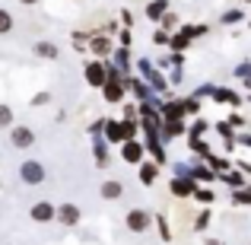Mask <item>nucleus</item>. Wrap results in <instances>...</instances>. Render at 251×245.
I'll return each mask as SVG.
<instances>
[{"label": "nucleus", "instance_id": "obj_1", "mask_svg": "<svg viewBox=\"0 0 251 245\" xmlns=\"http://www.w3.org/2000/svg\"><path fill=\"white\" fill-rule=\"evenodd\" d=\"M137 137V121H108L105 124V140L108 143H124Z\"/></svg>", "mask_w": 251, "mask_h": 245}, {"label": "nucleus", "instance_id": "obj_2", "mask_svg": "<svg viewBox=\"0 0 251 245\" xmlns=\"http://www.w3.org/2000/svg\"><path fill=\"white\" fill-rule=\"evenodd\" d=\"M19 178H23V185L35 188V185H45V178H48V169H45L38 160H23V163H19Z\"/></svg>", "mask_w": 251, "mask_h": 245}, {"label": "nucleus", "instance_id": "obj_3", "mask_svg": "<svg viewBox=\"0 0 251 245\" xmlns=\"http://www.w3.org/2000/svg\"><path fill=\"white\" fill-rule=\"evenodd\" d=\"M137 70H140L143 80L153 86V92H166L169 86H172V83H169V77H166V74H159V70H156L153 64L147 61V57H140V61H137Z\"/></svg>", "mask_w": 251, "mask_h": 245}, {"label": "nucleus", "instance_id": "obj_4", "mask_svg": "<svg viewBox=\"0 0 251 245\" xmlns=\"http://www.w3.org/2000/svg\"><path fill=\"white\" fill-rule=\"evenodd\" d=\"M83 80L89 83L92 89H102V86L108 83V70H105V61H102V57H92V61H86Z\"/></svg>", "mask_w": 251, "mask_h": 245}, {"label": "nucleus", "instance_id": "obj_5", "mask_svg": "<svg viewBox=\"0 0 251 245\" xmlns=\"http://www.w3.org/2000/svg\"><path fill=\"white\" fill-rule=\"evenodd\" d=\"M124 223H127L130 233H147V229L153 226V214H150L147 207H134V210H127Z\"/></svg>", "mask_w": 251, "mask_h": 245}, {"label": "nucleus", "instance_id": "obj_6", "mask_svg": "<svg viewBox=\"0 0 251 245\" xmlns=\"http://www.w3.org/2000/svg\"><path fill=\"white\" fill-rule=\"evenodd\" d=\"M121 160L130 163V165H140L143 160H147V143H140L134 137V140H124L121 143Z\"/></svg>", "mask_w": 251, "mask_h": 245}, {"label": "nucleus", "instance_id": "obj_7", "mask_svg": "<svg viewBox=\"0 0 251 245\" xmlns=\"http://www.w3.org/2000/svg\"><path fill=\"white\" fill-rule=\"evenodd\" d=\"M127 89H130V86H127V77H124V80H108V83L102 86V99L108 105H118V102H124Z\"/></svg>", "mask_w": 251, "mask_h": 245}, {"label": "nucleus", "instance_id": "obj_8", "mask_svg": "<svg viewBox=\"0 0 251 245\" xmlns=\"http://www.w3.org/2000/svg\"><path fill=\"white\" fill-rule=\"evenodd\" d=\"M10 143L16 150H29L32 143H35V131H32L29 124H13L10 128Z\"/></svg>", "mask_w": 251, "mask_h": 245}, {"label": "nucleus", "instance_id": "obj_9", "mask_svg": "<svg viewBox=\"0 0 251 245\" xmlns=\"http://www.w3.org/2000/svg\"><path fill=\"white\" fill-rule=\"evenodd\" d=\"M169 191H172L175 197H194V191H197V178H194V175H172Z\"/></svg>", "mask_w": 251, "mask_h": 245}, {"label": "nucleus", "instance_id": "obj_10", "mask_svg": "<svg viewBox=\"0 0 251 245\" xmlns=\"http://www.w3.org/2000/svg\"><path fill=\"white\" fill-rule=\"evenodd\" d=\"M29 217H32L35 223H51V220H57V207H54L51 201H35V204L29 207Z\"/></svg>", "mask_w": 251, "mask_h": 245}, {"label": "nucleus", "instance_id": "obj_11", "mask_svg": "<svg viewBox=\"0 0 251 245\" xmlns=\"http://www.w3.org/2000/svg\"><path fill=\"white\" fill-rule=\"evenodd\" d=\"M89 51L96 57H102V61H108L111 54H115V48H111V38L108 35H92L89 38Z\"/></svg>", "mask_w": 251, "mask_h": 245}, {"label": "nucleus", "instance_id": "obj_12", "mask_svg": "<svg viewBox=\"0 0 251 245\" xmlns=\"http://www.w3.org/2000/svg\"><path fill=\"white\" fill-rule=\"evenodd\" d=\"M172 10V3L169 0H150L147 6H143V16L150 19V23H162V16Z\"/></svg>", "mask_w": 251, "mask_h": 245}, {"label": "nucleus", "instance_id": "obj_13", "mask_svg": "<svg viewBox=\"0 0 251 245\" xmlns=\"http://www.w3.org/2000/svg\"><path fill=\"white\" fill-rule=\"evenodd\" d=\"M162 118L166 121H181L184 118V99H169V102H162Z\"/></svg>", "mask_w": 251, "mask_h": 245}, {"label": "nucleus", "instance_id": "obj_14", "mask_svg": "<svg viewBox=\"0 0 251 245\" xmlns=\"http://www.w3.org/2000/svg\"><path fill=\"white\" fill-rule=\"evenodd\" d=\"M32 54L42 57V61H57V57H61V48H57L54 42H35L32 45Z\"/></svg>", "mask_w": 251, "mask_h": 245}, {"label": "nucleus", "instance_id": "obj_15", "mask_svg": "<svg viewBox=\"0 0 251 245\" xmlns=\"http://www.w3.org/2000/svg\"><path fill=\"white\" fill-rule=\"evenodd\" d=\"M99 194H102V201H118V197L124 194V182H118V178H108V182L99 185Z\"/></svg>", "mask_w": 251, "mask_h": 245}, {"label": "nucleus", "instance_id": "obj_16", "mask_svg": "<svg viewBox=\"0 0 251 245\" xmlns=\"http://www.w3.org/2000/svg\"><path fill=\"white\" fill-rule=\"evenodd\" d=\"M127 86H130V92H134V96L140 99V102H143V99H153V96H156L153 86L143 80V77H127Z\"/></svg>", "mask_w": 251, "mask_h": 245}, {"label": "nucleus", "instance_id": "obj_17", "mask_svg": "<svg viewBox=\"0 0 251 245\" xmlns=\"http://www.w3.org/2000/svg\"><path fill=\"white\" fill-rule=\"evenodd\" d=\"M57 223L76 226V223H80V207H76V204H61V207H57Z\"/></svg>", "mask_w": 251, "mask_h": 245}, {"label": "nucleus", "instance_id": "obj_18", "mask_svg": "<svg viewBox=\"0 0 251 245\" xmlns=\"http://www.w3.org/2000/svg\"><path fill=\"white\" fill-rule=\"evenodd\" d=\"M213 99L220 105H232V109H239V105H242V96L235 89H226V86H216V89H213Z\"/></svg>", "mask_w": 251, "mask_h": 245}, {"label": "nucleus", "instance_id": "obj_19", "mask_svg": "<svg viewBox=\"0 0 251 245\" xmlns=\"http://www.w3.org/2000/svg\"><path fill=\"white\" fill-rule=\"evenodd\" d=\"M147 150L153 153V163H159V165H166V150H162V137L159 134H147Z\"/></svg>", "mask_w": 251, "mask_h": 245}, {"label": "nucleus", "instance_id": "obj_20", "mask_svg": "<svg viewBox=\"0 0 251 245\" xmlns=\"http://www.w3.org/2000/svg\"><path fill=\"white\" fill-rule=\"evenodd\" d=\"M156 178H159V163L143 160V163H140V185H153Z\"/></svg>", "mask_w": 251, "mask_h": 245}, {"label": "nucleus", "instance_id": "obj_21", "mask_svg": "<svg viewBox=\"0 0 251 245\" xmlns=\"http://www.w3.org/2000/svg\"><path fill=\"white\" fill-rule=\"evenodd\" d=\"M220 182H226L232 191H239V188H245V185H248V182H245V172H242V169H229V172H223Z\"/></svg>", "mask_w": 251, "mask_h": 245}, {"label": "nucleus", "instance_id": "obj_22", "mask_svg": "<svg viewBox=\"0 0 251 245\" xmlns=\"http://www.w3.org/2000/svg\"><path fill=\"white\" fill-rule=\"evenodd\" d=\"M188 134V128H184V121H162V140H175V137Z\"/></svg>", "mask_w": 251, "mask_h": 245}, {"label": "nucleus", "instance_id": "obj_23", "mask_svg": "<svg viewBox=\"0 0 251 245\" xmlns=\"http://www.w3.org/2000/svg\"><path fill=\"white\" fill-rule=\"evenodd\" d=\"M191 175H194L197 182H216V178H220V172H213L207 163H197V165H191Z\"/></svg>", "mask_w": 251, "mask_h": 245}, {"label": "nucleus", "instance_id": "obj_24", "mask_svg": "<svg viewBox=\"0 0 251 245\" xmlns=\"http://www.w3.org/2000/svg\"><path fill=\"white\" fill-rule=\"evenodd\" d=\"M92 153H96V165H99V169L111 165V156H108V147H105V140H99V137H96V143H92Z\"/></svg>", "mask_w": 251, "mask_h": 245}, {"label": "nucleus", "instance_id": "obj_25", "mask_svg": "<svg viewBox=\"0 0 251 245\" xmlns=\"http://www.w3.org/2000/svg\"><path fill=\"white\" fill-rule=\"evenodd\" d=\"M203 163H207L213 172H220V175H223V172H229V169H232V160H229V156H213V153H210Z\"/></svg>", "mask_w": 251, "mask_h": 245}, {"label": "nucleus", "instance_id": "obj_26", "mask_svg": "<svg viewBox=\"0 0 251 245\" xmlns=\"http://www.w3.org/2000/svg\"><path fill=\"white\" fill-rule=\"evenodd\" d=\"M191 42H194V38H191V35H184V32H172L169 48H172V51H181V54H184V51L191 48Z\"/></svg>", "mask_w": 251, "mask_h": 245}, {"label": "nucleus", "instance_id": "obj_27", "mask_svg": "<svg viewBox=\"0 0 251 245\" xmlns=\"http://www.w3.org/2000/svg\"><path fill=\"white\" fill-rule=\"evenodd\" d=\"M111 61H115L118 67L124 70V77H127V70H130V48H124V45H121V48H115V54H111Z\"/></svg>", "mask_w": 251, "mask_h": 245}, {"label": "nucleus", "instance_id": "obj_28", "mask_svg": "<svg viewBox=\"0 0 251 245\" xmlns=\"http://www.w3.org/2000/svg\"><path fill=\"white\" fill-rule=\"evenodd\" d=\"M232 204H235V207H251V185L232 191Z\"/></svg>", "mask_w": 251, "mask_h": 245}, {"label": "nucleus", "instance_id": "obj_29", "mask_svg": "<svg viewBox=\"0 0 251 245\" xmlns=\"http://www.w3.org/2000/svg\"><path fill=\"white\" fill-rule=\"evenodd\" d=\"M242 16H245V13H242L239 6H232V10H223L220 23H223V26H235V23H242Z\"/></svg>", "mask_w": 251, "mask_h": 245}, {"label": "nucleus", "instance_id": "obj_30", "mask_svg": "<svg viewBox=\"0 0 251 245\" xmlns=\"http://www.w3.org/2000/svg\"><path fill=\"white\" fill-rule=\"evenodd\" d=\"M159 26H162L166 32H172V29H181V19H178V13H175V10H169L166 16H162V23H159Z\"/></svg>", "mask_w": 251, "mask_h": 245}, {"label": "nucleus", "instance_id": "obj_31", "mask_svg": "<svg viewBox=\"0 0 251 245\" xmlns=\"http://www.w3.org/2000/svg\"><path fill=\"white\" fill-rule=\"evenodd\" d=\"M10 32H13V13L0 6V35H10Z\"/></svg>", "mask_w": 251, "mask_h": 245}, {"label": "nucleus", "instance_id": "obj_32", "mask_svg": "<svg viewBox=\"0 0 251 245\" xmlns=\"http://www.w3.org/2000/svg\"><path fill=\"white\" fill-rule=\"evenodd\" d=\"M201 109H203V105H201V99H197V96L184 99V115H201Z\"/></svg>", "mask_w": 251, "mask_h": 245}, {"label": "nucleus", "instance_id": "obj_33", "mask_svg": "<svg viewBox=\"0 0 251 245\" xmlns=\"http://www.w3.org/2000/svg\"><path fill=\"white\" fill-rule=\"evenodd\" d=\"M0 128H13V109L6 102H0Z\"/></svg>", "mask_w": 251, "mask_h": 245}, {"label": "nucleus", "instance_id": "obj_34", "mask_svg": "<svg viewBox=\"0 0 251 245\" xmlns=\"http://www.w3.org/2000/svg\"><path fill=\"white\" fill-rule=\"evenodd\" d=\"M207 131H210V121H203V118H197V121H194V124L188 128V134H191V137H201V134H207Z\"/></svg>", "mask_w": 251, "mask_h": 245}, {"label": "nucleus", "instance_id": "obj_35", "mask_svg": "<svg viewBox=\"0 0 251 245\" xmlns=\"http://www.w3.org/2000/svg\"><path fill=\"white\" fill-rule=\"evenodd\" d=\"M191 150H194L197 156H210V147L201 140V137H191Z\"/></svg>", "mask_w": 251, "mask_h": 245}, {"label": "nucleus", "instance_id": "obj_36", "mask_svg": "<svg viewBox=\"0 0 251 245\" xmlns=\"http://www.w3.org/2000/svg\"><path fill=\"white\" fill-rule=\"evenodd\" d=\"M232 74H235V77H239V80H251V61H242V64H239V67H235V70H232Z\"/></svg>", "mask_w": 251, "mask_h": 245}, {"label": "nucleus", "instance_id": "obj_37", "mask_svg": "<svg viewBox=\"0 0 251 245\" xmlns=\"http://www.w3.org/2000/svg\"><path fill=\"white\" fill-rule=\"evenodd\" d=\"M194 197H197V201H201V204H213V191H210V188H201V185H197Z\"/></svg>", "mask_w": 251, "mask_h": 245}, {"label": "nucleus", "instance_id": "obj_38", "mask_svg": "<svg viewBox=\"0 0 251 245\" xmlns=\"http://www.w3.org/2000/svg\"><path fill=\"white\" fill-rule=\"evenodd\" d=\"M213 89H216L213 83H203V86H197V89H194V96H197V99H207V96L213 99Z\"/></svg>", "mask_w": 251, "mask_h": 245}, {"label": "nucleus", "instance_id": "obj_39", "mask_svg": "<svg viewBox=\"0 0 251 245\" xmlns=\"http://www.w3.org/2000/svg\"><path fill=\"white\" fill-rule=\"evenodd\" d=\"M153 42H156V45H169V42H172V32H166V29L159 26V32H153Z\"/></svg>", "mask_w": 251, "mask_h": 245}, {"label": "nucleus", "instance_id": "obj_40", "mask_svg": "<svg viewBox=\"0 0 251 245\" xmlns=\"http://www.w3.org/2000/svg\"><path fill=\"white\" fill-rule=\"evenodd\" d=\"M210 32V26L207 23H197V26H191V38H203Z\"/></svg>", "mask_w": 251, "mask_h": 245}, {"label": "nucleus", "instance_id": "obj_41", "mask_svg": "<svg viewBox=\"0 0 251 245\" xmlns=\"http://www.w3.org/2000/svg\"><path fill=\"white\" fill-rule=\"evenodd\" d=\"M207 223H210V210H201L194 220V229H207Z\"/></svg>", "mask_w": 251, "mask_h": 245}, {"label": "nucleus", "instance_id": "obj_42", "mask_svg": "<svg viewBox=\"0 0 251 245\" xmlns=\"http://www.w3.org/2000/svg\"><path fill=\"white\" fill-rule=\"evenodd\" d=\"M140 118V105H127L124 109V121H137Z\"/></svg>", "mask_w": 251, "mask_h": 245}, {"label": "nucleus", "instance_id": "obj_43", "mask_svg": "<svg viewBox=\"0 0 251 245\" xmlns=\"http://www.w3.org/2000/svg\"><path fill=\"white\" fill-rule=\"evenodd\" d=\"M105 124H108V118H99V121H92V124H89V134L99 137V131H105Z\"/></svg>", "mask_w": 251, "mask_h": 245}, {"label": "nucleus", "instance_id": "obj_44", "mask_svg": "<svg viewBox=\"0 0 251 245\" xmlns=\"http://www.w3.org/2000/svg\"><path fill=\"white\" fill-rule=\"evenodd\" d=\"M48 102H51V92H38V96L32 99V105H35V109H38V105H48Z\"/></svg>", "mask_w": 251, "mask_h": 245}, {"label": "nucleus", "instance_id": "obj_45", "mask_svg": "<svg viewBox=\"0 0 251 245\" xmlns=\"http://www.w3.org/2000/svg\"><path fill=\"white\" fill-rule=\"evenodd\" d=\"M121 23L127 26V29H130V26H134V13H130L127 6H124V10H121Z\"/></svg>", "mask_w": 251, "mask_h": 245}, {"label": "nucleus", "instance_id": "obj_46", "mask_svg": "<svg viewBox=\"0 0 251 245\" xmlns=\"http://www.w3.org/2000/svg\"><path fill=\"white\" fill-rule=\"evenodd\" d=\"M172 169H175V175H191V165L188 163H175Z\"/></svg>", "mask_w": 251, "mask_h": 245}, {"label": "nucleus", "instance_id": "obj_47", "mask_svg": "<svg viewBox=\"0 0 251 245\" xmlns=\"http://www.w3.org/2000/svg\"><path fill=\"white\" fill-rule=\"evenodd\" d=\"M118 38H121V45H124V48H130V42H134V35H130V29H124V32H121Z\"/></svg>", "mask_w": 251, "mask_h": 245}, {"label": "nucleus", "instance_id": "obj_48", "mask_svg": "<svg viewBox=\"0 0 251 245\" xmlns=\"http://www.w3.org/2000/svg\"><path fill=\"white\" fill-rule=\"evenodd\" d=\"M181 80H184L181 67H175V70H172V77H169V83H175V86H178V83H181Z\"/></svg>", "mask_w": 251, "mask_h": 245}, {"label": "nucleus", "instance_id": "obj_49", "mask_svg": "<svg viewBox=\"0 0 251 245\" xmlns=\"http://www.w3.org/2000/svg\"><path fill=\"white\" fill-rule=\"evenodd\" d=\"M235 143H242V147H251V134H235Z\"/></svg>", "mask_w": 251, "mask_h": 245}, {"label": "nucleus", "instance_id": "obj_50", "mask_svg": "<svg viewBox=\"0 0 251 245\" xmlns=\"http://www.w3.org/2000/svg\"><path fill=\"white\" fill-rule=\"evenodd\" d=\"M156 220H159V229H162V239H172V236H169V226H166V220H162V217H156Z\"/></svg>", "mask_w": 251, "mask_h": 245}, {"label": "nucleus", "instance_id": "obj_51", "mask_svg": "<svg viewBox=\"0 0 251 245\" xmlns=\"http://www.w3.org/2000/svg\"><path fill=\"white\" fill-rule=\"evenodd\" d=\"M83 42H89V38H86L83 32H74V45H83Z\"/></svg>", "mask_w": 251, "mask_h": 245}, {"label": "nucleus", "instance_id": "obj_52", "mask_svg": "<svg viewBox=\"0 0 251 245\" xmlns=\"http://www.w3.org/2000/svg\"><path fill=\"white\" fill-rule=\"evenodd\" d=\"M239 169L245 172V175H251V163H239Z\"/></svg>", "mask_w": 251, "mask_h": 245}, {"label": "nucleus", "instance_id": "obj_53", "mask_svg": "<svg viewBox=\"0 0 251 245\" xmlns=\"http://www.w3.org/2000/svg\"><path fill=\"white\" fill-rule=\"evenodd\" d=\"M19 3H23V6H38L42 0H19Z\"/></svg>", "mask_w": 251, "mask_h": 245}, {"label": "nucleus", "instance_id": "obj_54", "mask_svg": "<svg viewBox=\"0 0 251 245\" xmlns=\"http://www.w3.org/2000/svg\"><path fill=\"white\" fill-rule=\"evenodd\" d=\"M203 245H226L223 239H203Z\"/></svg>", "mask_w": 251, "mask_h": 245}, {"label": "nucleus", "instance_id": "obj_55", "mask_svg": "<svg viewBox=\"0 0 251 245\" xmlns=\"http://www.w3.org/2000/svg\"><path fill=\"white\" fill-rule=\"evenodd\" d=\"M248 26H251V19H248Z\"/></svg>", "mask_w": 251, "mask_h": 245}]
</instances>
